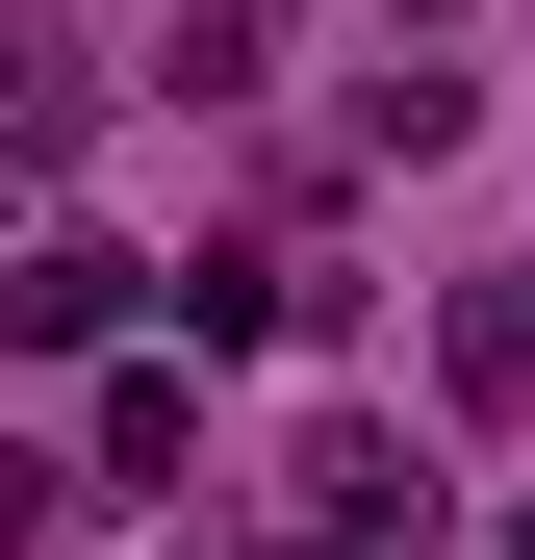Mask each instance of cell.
I'll list each match as a JSON object with an SVG mask.
<instances>
[{
    "label": "cell",
    "instance_id": "cell-2",
    "mask_svg": "<svg viewBox=\"0 0 535 560\" xmlns=\"http://www.w3.org/2000/svg\"><path fill=\"white\" fill-rule=\"evenodd\" d=\"M510 560H535V510H510Z\"/></svg>",
    "mask_w": 535,
    "mask_h": 560
},
{
    "label": "cell",
    "instance_id": "cell-1",
    "mask_svg": "<svg viewBox=\"0 0 535 560\" xmlns=\"http://www.w3.org/2000/svg\"><path fill=\"white\" fill-rule=\"evenodd\" d=\"M128 280H153V255H103V230H26V280H0V306H26V357H103V331H128Z\"/></svg>",
    "mask_w": 535,
    "mask_h": 560
}]
</instances>
